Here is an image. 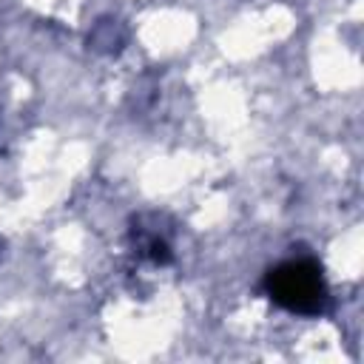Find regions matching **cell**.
Segmentation results:
<instances>
[{"label":"cell","instance_id":"6da1fadb","mask_svg":"<svg viewBox=\"0 0 364 364\" xmlns=\"http://www.w3.org/2000/svg\"><path fill=\"white\" fill-rule=\"evenodd\" d=\"M264 293L279 307L299 316H318L327 310V301H330L324 273L313 259H290L267 270Z\"/></svg>","mask_w":364,"mask_h":364},{"label":"cell","instance_id":"7a4b0ae2","mask_svg":"<svg viewBox=\"0 0 364 364\" xmlns=\"http://www.w3.org/2000/svg\"><path fill=\"white\" fill-rule=\"evenodd\" d=\"M139 250H142L154 264H168V262H171V247H168V242H162L159 236H148V239H142Z\"/></svg>","mask_w":364,"mask_h":364}]
</instances>
